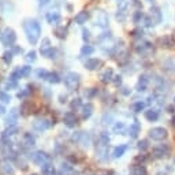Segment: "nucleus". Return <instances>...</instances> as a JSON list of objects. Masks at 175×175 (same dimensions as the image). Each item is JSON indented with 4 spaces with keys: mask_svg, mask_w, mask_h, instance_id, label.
Here are the masks:
<instances>
[{
    "mask_svg": "<svg viewBox=\"0 0 175 175\" xmlns=\"http://www.w3.org/2000/svg\"><path fill=\"white\" fill-rule=\"evenodd\" d=\"M115 80H114V82H115V85H120L122 83V77L120 75H116V77H114Z\"/></svg>",
    "mask_w": 175,
    "mask_h": 175,
    "instance_id": "nucleus-43",
    "label": "nucleus"
},
{
    "mask_svg": "<svg viewBox=\"0 0 175 175\" xmlns=\"http://www.w3.org/2000/svg\"><path fill=\"white\" fill-rule=\"evenodd\" d=\"M83 40H89L90 39V36H89V30H86V29H83Z\"/></svg>",
    "mask_w": 175,
    "mask_h": 175,
    "instance_id": "nucleus-44",
    "label": "nucleus"
},
{
    "mask_svg": "<svg viewBox=\"0 0 175 175\" xmlns=\"http://www.w3.org/2000/svg\"><path fill=\"white\" fill-rule=\"evenodd\" d=\"M51 2H54V0H41V2H40V7H45V6H48V4H49Z\"/></svg>",
    "mask_w": 175,
    "mask_h": 175,
    "instance_id": "nucleus-42",
    "label": "nucleus"
},
{
    "mask_svg": "<svg viewBox=\"0 0 175 175\" xmlns=\"http://www.w3.org/2000/svg\"><path fill=\"white\" fill-rule=\"evenodd\" d=\"M141 18H142V12H141V11H137L136 14H134V17H133L134 23H138L139 19H141Z\"/></svg>",
    "mask_w": 175,
    "mask_h": 175,
    "instance_id": "nucleus-38",
    "label": "nucleus"
},
{
    "mask_svg": "<svg viewBox=\"0 0 175 175\" xmlns=\"http://www.w3.org/2000/svg\"><path fill=\"white\" fill-rule=\"evenodd\" d=\"M27 93H29V90H27V89H26V90H22V92L18 93V97H19V98H23L25 96L27 95Z\"/></svg>",
    "mask_w": 175,
    "mask_h": 175,
    "instance_id": "nucleus-45",
    "label": "nucleus"
},
{
    "mask_svg": "<svg viewBox=\"0 0 175 175\" xmlns=\"http://www.w3.org/2000/svg\"><path fill=\"white\" fill-rule=\"evenodd\" d=\"M0 39H2V42H3L4 45H10V47H11L15 42V40H17V36H15L14 30L7 27V29H4V32H3V34H2Z\"/></svg>",
    "mask_w": 175,
    "mask_h": 175,
    "instance_id": "nucleus-4",
    "label": "nucleus"
},
{
    "mask_svg": "<svg viewBox=\"0 0 175 175\" xmlns=\"http://www.w3.org/2000/svg\"><path fill=\"white\" fill-rule=\"evenodd\" d=\"M30 71H32V67H30V66H23V67H21V75L22 77H27V75L30 74Z\"/></svg>",
    "mask_w": 175,
    "mask_h": 175,
    "instance_id": "nucleus-31",
    "label": "nucleus"
},
{
    "mask_svg": "<svg viewBox=\"0 0 175 175\" xmlns=\"http://www.w3.org/2000/svg\"><path fill=\"white\" fill-rule=\"evenodd\" d=\"M25 145H26V146H33V145H34V138H33L30 134H26V136H25Z\"/></svg>",
    "mask_w": 175,
    "mask_h": 175,
    "instance_id": "nucleus-30",
    "label": "nucleus"
},
{
    "mask_svg": "<svg viewBox=\"0 0 175 175\" xmlns=\"http://www.w3.org/2000/svg\"><path fill=\"white\" fill-rule=\"evenodd\" d=\"M171 126H172V127L175 129V116H174V118L171 119Z\"/></svg>",
    "mask_w": 175,
    "mask_h": 175,
    "instance_id": "nucleus-48",
    "label": "nucleus"
},
{
    "mask_svg": "<svg viewBox=\"0 0 175 175\" xmlns=\"http://www.w3.org/2000/svg\"><path fill=\"white\" fill-rule=\"evenodd\" d=\"M100 139H101V144H105V145H107V144L110 142V137H108L107 133H101Z\"/></svg>",
    "mask_w": 175,
    "mask_h": 175,
    "instance_id": "nucleus-37",
    "label": "nucleus"
},
{
    "mask_svg": "<svg viewBox=\"0 0 175 175\" xmlns=\"http://www.w3.org/2000/svg\"><path fill=\"white\" fill-rule=\"evenodd\" d=\"M96 90L93 89H89V90H85V96H88V97H92V96H95Z\"/></svg>",
    "mask_w": 175,
    "mask_h": 175,
    "instance_id": "nucleus-41",
    "label": "nucleus"
},
{
    "mask_svg": "<svg viewBox=\"0 0 175 175\" xmlns=\"http://www.w3.org/2000/svg\"><path fill=\"white\" fill-rule=\"evenodd\" d=\"M36 60V52L34 51H30L29 54H27V56H26V62H34Z\"/></svg>",
    "mask_w": 175,
    "mask_h": 175,
    "instance_id": "nucleus-35",
    "label": "nucleus"
},
{
    "mask_svg": "<svg viewBox=\"0 0 175 175\" xmlns=\"http://www.w3.org/2000/svg\"><path fill=\"white\" fill-rule=\"evenodd\" d=\"M122 93H123V95H130V90H127V88H123V89H122Z\"/></svg>",
    "mask_w": 175,
    "mask_h": 175,
    "instance_id": "nucleus-47",
    "label": "nucleus"
},
{
    "mask_svg": "<svg viewBox=\"0 0 175 175\" xmlns=\"http://www.w3.org/2000/svg\"><path fill=\"white\" fill-rule=\"evenodd\" d=\"M0 100L3 101V103H8V101L11 100V97H10V95H7V93L0 92Z\"/></svg>",
    "mask_w": 175,
    "mask_h": 175,
    "instance_id": "nucleus-36",
    "label": "nucleus"
},
{
    "mask_svg": "<svg viewBox=\"0 0 175 175\" xmlns=\"http://www.w3.org/2000/svg\"><path fill=\"white\" fill-rule=\"evenodd\" d=\"M47 80L49 81L51 83H58V82H60V78H59V75H58L56 73H49Z\"/></svg>",
    "mask_w": 175,
    "mask_h": 175,
    "instance_id": "nucleus-28",
    "label": "nucleus"
},
{
    "mask_svg": "<svg viewBox=\"0 0 175 175\" xmlns=\"http://www.w3.org/2000/svg\"><path fill=\"white\" fill-rule=\"evenodd\" d=\"M48 74H49V73L45 71V70H39V71H37V75H39L40 78H44V80L48 78Z\"/></svg>",
    "mask_w": 175,
    "mask_h": 175,
    "instance_id": "nucleus-39",
    "label": "nucleus"
},
{
    "mask_svg": "<svg viewBox=\"0 0 175 175\" xmlns=\"http://www.w3.org/2000/svg\"><path fill=\"white\" fill-rule=\"evenodd\" d=\"M101 64H103V62L100 59H89V60H86L85 63L88 70H97V68L101 67Z\"/></svg>",
    "mask_w": 175,
    "mask_h": 175,
    "instance_id": "nucleus-8",
    "label": "nucleus"
},
{
    "mask_svg": "<svg viewBox=\"0 0 175 175\" xmlns=\"http://www.w3.org/2000/svg\"><path fill=\"white\" fill-rule=\"evenodd\" d=\"M92 112H93V105H92V104H86V105H83V107H82L83 119H88L90 115H92Z\"/></svg>",
    "mask_w": 175,
    "mask_h": 175,
    "instance_id": "nucleus-20",
    "label": "nucleus"
},
{
    "mask_svg": "<svg viewBox=\"0 0 175 175\" xmlns=\"http://www.w3.org/2000/svg\"><path fill=\"white\" fill-rule=\"evenodd\" d=\"M148 148H149V144H148V141H146V139H141V141L138 142V149L141 152L148 151Z\"/></svg>",
    "mask_w": 175,
    "mask_h": 175,
    "instance_id": "nucleus-29",
    "label": "nucleus"
},
{
    "mask_svg": "<svg viewBox=\"0 0 175 175\" xmlns=\"http://www.w3.org/2000/svg\"><path fill=\"white\" fill-rule=\"evenodd\" d=\"M174 103H175V98H174Z\"/></svg>",
    "mask_w": 175,
    "mask_h": 175,
    "instance_id": "nucleus-51",
    "label": "nucleus"
},
{
    "mask_svg": "<svg viewBox=\"0 0 175 175\" xmlns=\"http://www.w3.org/2000/svg\"><path fill=\"white\" fill-rule=\"evenodd\" d=\"M93 52H95V48L93 47H90V45H83L82 47V49H81V54L83 55V56H89V55H92Z\"/></svg>",
    "mask_w": 175,
    "mask_h": 175,
    "instance_id": "nucleus-26",
    "label": "nucleus"
},
{
    "mask_svg": "<svg viewBox=\"0 0 175 175\" xmlns=\"http://www.w3.org/2000/svg\"><path fill=\"white\" fill-rule=\"evenodd\" d=\"M130 174H131V175H148V172H146L145 167H144L142 164H139V166L131 167Z\"/></svg>",
    "mask_w": 175,
    "mask_h": 175,
    "instance_id": "nucleus-12",
    "label": "nucleus"
},
{
    "mask_svg": "<svg viewBox=\"0 0 175 175\" xmlns=\"http://www.w3.org/2000/svg\"><path fill=\"white\" fill-rule=\"evenodd\" d=\"M148 82H149V80L146 78V75L139 77V81H138V90H139V92H144V90H146Z\"/></svg>",
    "mask_w": 175,
    "mask_h": 175,
    "instance_id": "nucleus-17",
    "label": "nucleus"
},
{
    "mask_svg": "<svg viewBox=\"0 0 175 175\" xmlns=\"http://www.w3.org/2000/svg\"><path fill=\"white\" fill-rule=\"evenodd\" d=\"M156 175H167V174H166V172H157Z\"/></svg>",
    "mask_w": 175,
    "mask_h": 175,
    "instance_id": "nucleus-50",
    "label": "nucleus"
},
{
    "mask_svg": "<svg viewBox=\"0 0 175 175\" xmlns=\"http://www.w3.org/2000/svg\"><path fill=\"white\" fill-rule=\"evenodd\" d=\"M59 175H74V168L70 164H63L59 171Z\"/></svg>",
    "mask_w": 175,
    "mask_h": 175,
    "instance_id": "nucleus-16",
    "label": "nucleus"
},
{
    "mask_svg": "<svg viewBox=\"0 0 175 175\" xmlns=\"http://www.w3.org/2000/svg\"><path fill=\"white\" fill-rule=\"evenodd\" d=\"M123 130H125V125H123L122 122H118V123L114 126V131L118 134H119V131H123Z\"/></svg>",
    "mask_w": 175,
    "mask_h": 175,
    "instance_id": "nucleus-33",
    "label": "nucleus"
},
{
    "mask_svg": "<svg viewBox=\"0 0 175 175\" xmlns=\"http://www.w3.org/2000/svg\"><path fill=\"white\" fill-rule=\"evenodd\" d=\"M60 15L58 14V12H54V11H51V12H48L47 14V21H48V23H51V25H58L60 22Z\"/></svg>",
    "mask_w": 175,
    "mask_h": 175,
    "instance_id": "nucleus-11",
    "label": "nucleus"
},
{
    "mask_svg": "<svg viewBox=\"0 0 175 175\" xmlns=\"http://www.w3.org/2000/svg\"><path fill=\"white\" fill-rule=\"evenodd\" d=\"M170 145L168 144H160V145L155 146L153 149V156L157 157V159H163V157H167L170 155Z\"/></svg>",
    "mask_w": 175,
    "mask_h": 175,
    "instance_id": "nucleus-5",
    "label": "nucleus"
},
{
    "mask_svg": "<svg viewBox=\"0 0 175 175\" xmlns=\"http://www.w3.org/2000/svg\"><path fill=\"white\" fill-rule=\"evenodd\" d=\"M18 115H19V112H18V110H17V108L11 110V111H10V115L7 116V123H8L10 126L14 125L15 122H17V119H18Z\"/></svg>",
    "mask_w": 175,
    "mask_h": 175,
    "instance_id": "nucleus-14",
    "label": "nucleus"
},
{
    "mask_svg": "<svg viewBox=\"0 0 175 175\" xmlns=\"http://www.w3.org/2000/svg\"><path fill=\"white\" fill-rule=\"evenodd\" d=\"M89 19V14L86 11H82V12H80V14H77L75 15V22H77L78 25H83V23H86V21Z\"/></svg>",
    "mask_w": 175,
    "mask_h": 175,
    "instance_id": "nucleus-13",
    "label": "nucleus"
},
{
    "mask_svg": "<svg viewBox=\"0 0 175 175\" xmlns=\"http://www.w3.org/2000/svg\"><path fill=\"white\" fill-rule=\"evenodd\" d=\"M12 55H14L12 52H6V54L3 55V60L7 63V64H10V63L12 62Z\"/></svg>",
    "mask_w": 175,
    "mask_h": 175,
    "instance_id": "nucleus-32",
    "label": "nucleus"
},
{
    "mask_svg": "<svg viewBox=\"0 0 175 175\" xmlns=\"http://www.w3.org/2000/svg\"><path fill=\"white\" fill-rule=\"evenodd\" d=\"M42 172H44V175H56L54 166H51L49 163H45L42 166Z\"/></svg>",
    "mask_w": 175,
    "mask_h": 175,
    "instance_id": "nucleus-21",
    "label": "nucleus"
},
{
    "mask_svg": "<svg viewBox=\"0 0 175 175\" xmlns=\"http://www.w3.org/2000/svg\"><path fill=\"white\" fill-rule=\"evenodd\" d=\"M64 123L68 126V127H74L75 125H77V116H75V114L73 112H67L64 115Z\"/></svg>",
    "mask_w": 175,
    "mask_h": 175,
    "instance_id": "nucleus-9",
    "label": "nucleus"
},
{
    "mask_svg": "<svg viewBox=\"0 0 175 175\" xmlns=\"http://www.w3.org/2000/svg\"><path fill=\"white\" fill-rule=\"evenodd\" d=\"M144 108H145V103H144V101H136V103L131 105V110H133L134 112H141Z\"/></svg>",
    "mask_w": 175,
    "mask_h": 175,
    "instance_id": "nucleus-25",
    "label": "nucleus"
},
{
    "mask_svg": "<svg viewBox=\"0 0 175 175\" xmlns=\"http://www.w3.org/2000/svg\"><path fill=\"white\" fill-rule=\"evenodd\" d=\"M32 160L36 164H39V166L42 167L48 161V157H47V155L42 153V152H36V153L32 155Z\"/></svg>",
    "mask_w": 175,
    "mask_h": 175,
    "instance_id": "nucleus-6",
    "label": "nucleus"
},
{
    "mask_svg": "<svg viewBox=\"0 0 175 175\" xmlns=\"http://www.w3.org/2000/svg\"><path fill=\"white\" fill-rule=\"evenodd\" d=\"M138 133H139V123L136 122V123H133V125L129 127V134H130V137L136 138V137L138 136Z\"/></svg>",
    "mask_w": 175,
    "mask_h": 175,
    "instance_id": "nucleus-18",
    "label": "nucleus"
},
{
    "mask_svg": "<svg viewBox=\"0 0 175 175\" xmlns=\"http://www.w3.org/2000/svg\"><path fill=\"white\" fill-rule=\"evenodd\" d=\"M4 112V107H0V114H3Z\"/></svg>",
    "mask_w": 175,
    "mask_h": 175,
    "instance_id": "nucleus-49",
    "label": "nucleus"
},
{
    "mask_svg": "<svg viewBox=\"0 0 175 175\" xmlns=\"http://www.w3.org/2000/svg\"><path fill=\"white\" fill-rule=\"evenodd\" d=\"M81 107V98H74L71 101V108L73 110H78Z\"/></svg>",
    "mask_w": 175,
    "mask_h": 175,
    "instance_id": "nucleus-34",
    "label": "nucleus"
},
{
    "mask_svg": "<svg viewBox=\"0 0 175 175\" xmlns=\"http://www.w3.org/2000/svg\"><path fill=\"white\" fill-rule=\"evenodd\" d=\"M145 118L148 119L149 122H155L159 119V111L157 110H148L145 111Z\"/></svg>",
    "mask_w": 175,
    "mask_h": 175,
    "instance_id": "nucleus-15",
    "label": "nucleus"
},
{
    "mask_svg": "<svg viewBox=\"0 0 175 175\" xmlns=\"http://www.w3.org/2000/svg\"><path fill=\"white\" fill-rule=\"evenodd\" d=\"M127 151V146L126 145H120V146H116L115 149H114V157H120L123 156V153Z\"/></svg>",
    "mask_w": 175,
    "mask_h": 175,
    "instance_id": "nucleus-22",
    "label": "nucleus"
},
{
    "mask_svg": "<svg viewBox=\"0 0 175 175\" xmlns=\"http://www.w3.org/2000/svg\"><path fill=\"white\" fill-rule=\"evenodd\" d=\"M151 12H152L151 15H155V17H156V22L160 21V11H159V8H153Z\"/></svg>",
    "mask_w": 175,
    "mask_h": 175,
    "instance_id": "nucleus-40",
    "label": "nucleus"
},
{
    "mask_svg": "<svg viewBox=\"0 0 175 175\" xmlns=\"http://www.w3.org/2000/svg\"><path fill=\"white\" fill-rule=\"evenodd\" d=\"M23 27H25V32H26L27 40L32 44H37L39 37L41 34V26H40L39 22L36 19H27V21H25Z\"/></svg>",
    "mask_w": 175,
    "mask_h": 175,
    "instance_id": "nucleus-1",
    "label": "nucleus"
},
{
    "mask_svg": "<svg viewBox=\"0 0 175 175\" xmlns=\"http://www.w3.org/2000/svg\"><path fill=\"white\" fill-rule=\"evenodd\" d=\"M55 34H56V37H59V39H64V37L67 36V29H66L64 26H58L56 29H55Z\"/></svg>",
    "mask_w": 175,
    "mask_h": 175,
    "instance_id": "nucleus-23",
    "label": "nucleus"
},
{
    "mask_svg": "<svg viewBox=\"0 0 175 175\" xmlns=\"http://www.w3.org/2000/svg\"><path fill=\"white\" fill-rule=\"evenodd\" d=\"M107 23H108L107 15L104 14L103 11H97V12H96V25H98V26H105Z\"/></svg>",
    "mask_w": 175,
    "mask_h": 175,
    "instance_id": "nucleus-10",
    "label": "nucleus"
},
{
    "mask_svg": "<svg viewBox=\"0 0 175 175\" xmlns=\"http://www.w3.org/2000/svg\"><path fill=\"white\" fill-rule=\"evenodd\" d=\"M112 75H114L112 70H111V68H107V70H105V71L101 74L100 78H101V81H103L104 83H107V82H110V81L112 80Z\"/></svg>",
    "mask_w": 175,
    "mask_h": 175,
    "instance_id": "nucleus-19",
    "label": "nucleus"
},
{
    "mask_svg": "<svg viewBox=\"0 0 175 175\" xmlns=\"http://www.w3.org/2000/svg\"><path fill=\"white\" fill-rule=\"evenodd\" d=\"M51 42H49V40L48 39H44L42 40V42H41V54H45L47 51H49L51 49Z\"/></svg>",
    "mask_w": 175,
    "mask_h": 175,
    "instance_id": "nucleus-27",
    "label": "nucleus"
},
{
    "mask_svg": "<svg viewBox=\"0 0 175 175\" xmlns=\"http://www.w3.org/2000/svg\"><path fill=\"white\" fill-rule=\"evenodd\" d=\"M0 168H2V171H3L6 175H12V174H14V168H12V166L10 163H3L2 166H0Z\"/></svg>",
    "mask_w": 175,
    "mask_h": 175,
    "instance_id": "nucleus-24",
    "label": "nucleus"
},
{
    "mask_svg": "<svg viewBox=\"0 0 175 175\" xmlns=\"http://www.w3.org/2000/svg\"><path fill=\"white\" fill-rule=\"evenodd\" d=\"M34 129L36 130H39V131H44V130H47V129H49V126H51V122H48L47 119H39V120H36L34 122Z\"/></svg>",
    "mask_w": 175,
    "mask_h": 175,
    "instance_id": "nucleus-7",
    "label": "nucleus"
},
{
    "mask_svg": "<svg viewBox=\"0 0 175 175\" xmlns=\"http://www.w3.org/2000/svg\"><path fill=\"white\" fill-rule=\"evenodd\" d=\"M64 85L67 89L74 90L78 85H80V75L77 73H68L64 77Z\"/></svg>",
    "mask_w": 175,
    "mask_h": 175,
    "instance_id": "nucleus-2",
    "label": "nucleus"
},
{
    "mask_svg": "<svg viewBox=\"0 0 175 175\" xmlns=\"http://www.w3.org/2000/svg\"><path fill=\"white\" fill-rule=\"evenodd\" d=\"M21 52H22V48H19V47L12 48V54H21Z\"/></svg>",
    "mask_w": 175,
    "mask_h": 175,
    "instance_id": "nucleus-46",
    "label": "nucleus"
},
{
    "mask_svg": "<svg viewBox=\"0 0 175 175\" xmlns=\"http://www.w3.org/2000/svg\"><path fill=\"white\" fill-rule=\"evenodd\" d=\"M168 133L164 127H153L152 130H149V137L155 141H163V139L167 138Z\"/></svg>",
    "mask_w": 175,
    "mask_h": 175,
    "instance_id": "nucleus-3",
    "label": "nucleus"
}]
</instances>
